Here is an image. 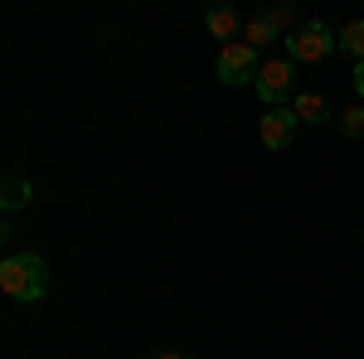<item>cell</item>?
I'll list each match as a JSON object with an SVG mask.
<instances>
[{
	"instance_id": "8fae6325",
	"label": "cell",
	"mask_w": 364,
	"mask_h": 359,
	"mask_svg": "<svg viewBox=\"0 0 364 359\" xmlns=\"http://www.w3.org/2000/svg\"><path fill=\"white\" fill-rule=\"evenodd\" d=\"M267 20H272V29H277V34H282V29H287V34H296V29H301L291 5H272V10H267Z\"/></svg>"
},
{
	"instance_id": "9c48e42d",
	"label": "cell",
	"mask_w": 364,
	"mask_h": 359,
	"mask_svg": "<svg viewBox=\"0 0 364 359\" xmlns=\"http://www.w3.org/2000/svg\"><path fill=\"white\" fill-rule=\"evenodd\" d=\"M340 49H345V54H355L364 63V20H350V25L340 29Z\"/></svg>"
},
{
	"instance_id": "3957f363",
	"label": "cell",
	"mask_w": 364,
	"mask_h": 359,
	"mask_svg": "<svg viewBox=\"0 0 364 359\" xmlns=\"http://www.w3.org/2000/svg\"><path fill=\"white\" fill-rule=\"evenodd\" d=\"M214 73L224 78V87H243V83H257V73H262V63H257V49H252L248 39H233L219 49L214 58Z\"/></svg>"
},
{
	"instance_id": "277c9868",
	"label": "cell",
	"mask_w": 364,
	"mask_h": 359,
	"mask_svg": "<svg viewBox=\"0 0 364 359\" xmlns=\"http://www.w3.org/2000/svg\"><path fill=\"white\" fill-rule=\"evenodd\" d=\"M291 83H296V63H291V58H267L252 87H257V97H262L267 107H282V102L291 97Z\"/></svg>"
},
{
	"instance_id": "30bf717a",
	"label": "cell",
	"mask_w": 364,
	"mask_h": 359,
	"mask_svg": "<svg viewBox=\"0 0 364 359\" xmlns=\"http://www.w3.org/2000/svg\"><path fill=\"white\" fill-rule=\"evenodd\" d=\"M243 39H248L252 49H257V44H272V39H277V29H272V20H267V15H257V20H248Z\"/></svg>"
},
{
	"instance_id": "52a82bcc",
	"label": "cell",
	"mask_w": 364,
	"mask_h": 359,
	"mask_svg": "<svg viewBox=\"0 0 364 359\" xmlns=\"http://www.w3.org/2000/svg\"><path fill=\"white\" fill-rule=\"evenodd\" d=\"M204 25H209V34H214V39L233 44V34H238V15H233L228 5H214V10L204 15Z\"/></svg>"
},
{
	"instance_id": "4fadbf2b",
	"label": "cell",
	"mask_w": 364,
	"mask_h": 359,
	"mask_svg": "<svg viewBox=\"0 0 364 359\" xmlns=\"http://www.w3.org/2000/svg\"><path fill=\"white\" fill-rule=\"evenodd\" d=\"M146 359H190V355H185V350H151Z\"/></svg>"
},
{
	"instance_id": "6da1fadb",
	"label": "cell",
	"mask_w": 364,
	"mask_h": 359,
	"mask_svg": "<svg viewBox=\"0 0 364 359\" xmlns=\"http://www.w3.org/2000/svg\"><path fill=\"white\" fill-rule=\"evenodd\" d=\"M0 291L10 301H25V306L44 301L49 296V262L39 252H10L0 262Z\"/></svg>"
},
{
	"instance_id": "7c38bea8",
	"label": "cell",
	"mask_w": 364,
	"mask_h": 359,
	"mask_svg": "<svg viewBox=\"0 0 364 359\" xmlns=\"http://www.w3.org/2000/svg\"><path fill=\"white\" fill-rule=\"evenodd\" d=\"M340 132H345V136H364V102L340 112Z\"/></svg>"
},
{
	"instance_id": "7a4b0ae2",
	"label": "cell",
	"mask_w": 364,
	"mask_h": 359,
	"mask_svg": "<svg viewBox=\"0 0 364 359\" xmlns=\"http://www.w3.org/2000/svg\"><path fill=\"white\" fill-rule=\"evenodd\" d=\"M340 49V34L326 20H306L296 34H287V58L291 63H321Z\"/></svg>"
},
{
	"instance_id": "5b68a950",
	"label": "cell",
	"mask_w": 364,
	"mask_h": 359,
	"mask_svg": "<svg viewBox=\"0 0 364 359\" xmlns=\"http://www.w3.org/2000/svg\"><path fill=\"white\" fill-rule=\"evenodd\" d=\"M296 112L291 107H267L262 112V122H257V141L267 146V151H287L291 146V136H296Z\"/></svg>"
},
{
	"instance_id": "ba28073f",
	"label": "cell",
	"mask_w": 364,
	"mask_h": 359,
	"mask_svg": "<svg viewBox=\"0 0 364 359\" xmlns=\"http://www.w3.org/2000/svg\"><path fill=\"white\" fill-rule=\"evenodd\" d=\"M0 204H5V214H15V209L34 204V185L20 180V175H10V180H5V194H0Z\"/></svg>"
},
{
	"instance_id": "5bb4252c",
	"label": "cell",
	"mask_w": 364,
	"mask_h": 359,
	"mask_svg": "<svg viewBox=\"0 0 364 359\" xmlns=\"http://www.w3.org/2000/svg\"><path fill=\"white\" fill-rule=\"evenodd\" d=\"M355 92H360V102H364V63H355Z\"/></svg>"
},
{
	"instance_id": "8992f818",
	"label": "cell",
	"mask_w": 364,
	"mask_h": 359,
	"mask_svg": "<svg viewBox=\"0 0 364 359\" xmlns=\"http://www.w3.org/2000/svg\"><path fill=\"white\" fill-rule=\"evenodd\" d=\"M291 112H296V122H306V127H326V122L336 117L321 92H296V97H291Z\"/></svg>"
}]
</instances>
